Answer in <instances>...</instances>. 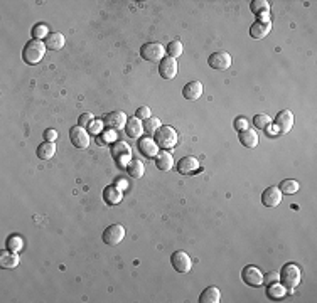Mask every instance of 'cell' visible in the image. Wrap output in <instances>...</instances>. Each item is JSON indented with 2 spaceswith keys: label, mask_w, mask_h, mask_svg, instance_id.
<instances>
[{
  "label": "cell",
  "mask_w": 317,
  "mask_h": 303,
  "mask_svg": "<svg viewBox=\"0 0 317 303\" xmlns=\"http://www.w3.org/2000/svg\"><path fill=\"white\" fill-rule=\"evenodd\" d=\"M58 138V132L53 130V128H48V130L44 132V140L46 142H56Z\"/></svg>",
  "instance_id": "39"
},
{
  "label": "cell",
  "mask_w": 317,
  "mask_h": 303,
  "mask_svg": "<svg viewBox=\"0 0 317 303\" xmlns=\"http://www.w3.org/2000/svg\"><path fill=\"white\" fill-rule=\"evenodd\" d=\"M270 29H272V24L270 22H260L256 20L253 26L250 27V36L253 39H263L268 36Z\"/></svg>",
  "instance_id": "22"
},
{
  "label": "cell",
  "mask_w": 317,
  "mask_h": 303,
  "mask_svg": "<svg viewBox=\"0 0 317 303\" xmlns=\"http://www.w3.org/2000/svg\"><path fill=\"white\" fill-rule=\"evenodd\" d=\"M160 126H162V125H160V120H159V118H155V116L147 118V120L144 122V132L149 133V135H155Z\"/></svg>",
  "instance_id": "31"
},
{
  "label": "cell",
  "mask_w": 317,
  "mask_h": 303,
  "mask_svg": "<svg viewBox=\"0 0 317 303\" xmlns=\"http://www.w3.org/2000/svg\"><path fill=\"white\" fill-rule=\"evenodd\" d=\"M251 12L258 16L260 22H270V4L265 0H255L251 2Z\"/></svg>",
  "instance_id": "16"
},
{
  "label": "cell",
  "mask_w": 317,
  "mask_h": 303,
  "mask_svg": "<svg viewBox=\"0 0 317 303\" xmlns=\"http://www.w3.org/2000/svg\"><path fill=\"white\" fill-rule=\"evenodd\" d=\"M137 146H139L140 154L145 155L147 158H155L159 154V145L152 138H142L140 136L139 142H137Z\"/></svg>",
  "instance_id": "15"
},
{
  "label": "cell",
  "mask_w": 317,
  "mask_h": 303,
  "mask_svg": "<svg viewBox=\"0 0 317 303\" xmlns=\"http://www.w3.org/2000/svg\"><path fill=\"white\" fill-rule=\"evenodd\" d=\"M46 48L51 49V50H59L64 48V44H66V39H64V36L61 32H49L48 36H46Z\"/></svg>",
  "instance_id": "21"
},
{
  "label": "cell",
  "mask_w": 317,
  "mask_h": 303,
  "mask_svg": "<svg viewBox=\"0 0 317 303\" xmlns=\"http://www.w3.org/2000/svg\"><path fill=\"white\" fill-rule=\"evenodd\" d=\"M17 264H19V256H17V252H14L11 250L0 252V266H2V268L12 270L16 268Z\"/></svg>",
  "instance_id": "24"
},
{
  "label": "cell",
  "mask_w": 317,
  "mask_h": 303,
  "mask_svg": "<svg viewBox=\"0 0 317 303\" xmlns=\"http://www.w3.org/2000/svg\"><path fill=\"white\" fill-rule=\"evenodd\" d=\"M278 282L287 292H293L300 284V268L293 263H287L278 273Z\"/></svg>",
  "instance_id": "1"
},
{
  "label": "cell",
  "mask_w": 317,
  "mask_h": 303,
  "mask_svg": "<svg viewBox=\"0 0 317 303\" xmlns=\"http://www.w3.org/2000/svg\"><path fill=\"white\" fill-rule=\"evenodd\" d=\"M22 248H24V241H22L21 236H17V234H12V236L7 238V250H11L14 252H19Z\"/></svg>",
  "instance_id": "32"
},
{
  "label": "cell",
  "mask_w": 317,
  "mask_h": 303,
  "mask_svg": "<svg viewBox=\"0 0 317 303\" xmlns=\"http://www.w3.org/2000/svg\"><path fill=\"white\" fill-rule=\"evenodd\" d=\"M96 144H98L100 146H103V145H107V142H103L102 136H98V138H96Z\"/></svg>",
  "instance_id": "41"
},
{
  "label": "cell",
  "mask_w": 317,
  "mask_h": 303,
  "mask_svg": "<svg viewBox=\"0 0 317 303\" xmlns=\"http://www.w3.org/2000/svg\"><path fill=\"white\" fill-rule=\"evenodd\" d=\"M182 94H184V98L189 100V101L199 100L201 94H203V82H199V81L187 82V84L184 86V90H182Z\"/></svg>",
  "instance_id": "19"
},
{
  "label": "cell",
  "mask_w": 317,
  "mask_h": 303,
  "mask_svg": "<svg viewBox=\"0 0 317 303\" xmlns=\"http://www.w3.org/2000/svg\"><path fill=\"white\" fill-rule=\"evenodd\" d=\"M159 74L164 80H174L177 76V61L174 58H164L159 64Z\"/></svg>",
  "instance_id": "12"
},
{
  "label": "cell",
  "mask_w": 317,
  "mask_h": 303,
  "mask_svg": "<svg viewBox=\"0 0 317 303\" xmlns=\"http://www.w3.org/2000/svg\"><path fill=\"white\" fill-rule=\"evenodd\" d=\"M293 126V113L290 110H282L277 116H275V130H277L280 135H285L292 130Z\"/></svg>",
  "instance_id": "10"
},
{
  "label": "cell",
  "mask_w": 317,
  "mask_h": 303,
  "mask_svg": "<svg viewBox=\"0 0 317 303\" xmlns=\"http://www.w3.org/2000/svg\"><path fill=\"white\" fill-rule=\"evenodd\" d=\"M140 56L144 58L145 61L160 62L165 56V48L160 42H147V44L142 46Z\"/></svg>",
  "instance_id": "4"
},
{
  "label": "cell",
  "mask_w": 317,
  "mask_h": 303,
  "mask_svg": "<svg viewBox=\"0 0 317 303\" xmlns=\"http://www.w3.org/2000/svg\"><path fill=\"white\" fill-rule=\"evenodd\" d=\"M49 32H48V26H44V24H38V26H34V29H32V36H34V39H39L41 38H44V36H48Z\"/></svg>",
  "instance_id": "35"
},
{
  "label": "cell",
  "mask_w": 317,
  "mask_h": 303,
  "mask_svg": "<svg viewBox=\"0 0 317 303\" xmlns=\"http://www.w3.org/2000/svg\"><path fill=\"white\" fill-rule=\"evenodd\" d=\"M70 140H71V144L76 146V148H88L90 146V133L85 130L83 126L80 125H76V126H73L71 130H70Z\"/></svg>",
  "instance_id": "8"
},
{
  "label": "cell",
  "mask_w": 317,
  "mask_h": 303,
  "mask_svg": "<svg viewBox=\"0 0 317 303\" xmlns=\"http://www.w3.org/2000/svg\"><path fill=\"white\" fill-rule=\"evenodd\" d=\"M280 192L282 194H287V196H292L295 194V192H298V189H300V186H298L297 180H293V178H285V180L280 182Z\"/></svg>",
  "instance_id": "30"
},
{
  "label": "cell",
  "mask_w": 317,
  "mask_h": 303,
  "mask_svg": "<svg viewBox=\"0 0 317 303\" xmlns=\"http://www.w3.org/2000/svg\"><path fill=\"white\" fill-rule=\"evenodd\" d=\"M103 199L108 206H117L123 199V192L118 186H108L103 190Z\"/></svg>",
  "instance_id": "18"
},
{
  "label": "cell",
  "mask_w": 317,
  "mask_h": 303,
  "mask_svg": "<svg viewBox=\"0 0 317 303\" xmlns=\"http://www.w3.org/2000/svg\"><path fill=\"white\" fill-rule=\"evenodd\" d=\"M155 165H157V168L162 172L171 170L174 165V158L171 152H159L157 157H155Z\"/></svg>",
  "instance_id": "23"
},
{
  "label": "cell",
  "mask_w": 317,
  "mask_h": 303,
  "mask_svg": "<svg viewBox=\"0 0 317 303\" xmlns=\"http://www.w3.org/2000/svg\"><path fill=\"white\" fill-rule=\"evenodd\" d=\"M231 56L228 52H223V50H218V52H213L208 58L209 68H213L214 71H226L231 66Z\"/></svg>",
  "instance_id": "9"
},
{
  "label": "cell",
  "mask_w": 317,
  "mask_h": 303,
  "mask_svg": "<svg viewBox=\"0 0 317 303\" xmlns=\"http://www.w3.org/2000/svg\"><path fill=\"white\" fill-rule=\"evenodd\" d=\"M240 144L246 148H255L258 145V135L251 128H248L245 132H240Z\"/></svg>",
  "instance_id": "27"
},
{
  "label": "cell",
  "mask_w": 317,
  "mask_h": 303,
  "mask_svg": "<svg viewBox=\"0 0 317 303\" xmlns=\"http://www.w3.org/2000/svg\"><path fill=\"white\" fill-rule=\"evenodd\" d=\"M171 263H172V268L176 270L177 273H189L192 268V260L189 258V254H187L186 251L172 252Z\"/></svg>",
  "instance_id": "7"
},
{
  "label": "cell",
  "mask_w": 317,
  "mask_h": 303,
  "mask_svg": "<svg viewBox=\"0 0 317 303\" xmlns=\"http://www.w3.org/2000/svg\"><path fill=\"white\" fill-rule=\"evenodd\" d=\"M112 155L115 157V160H118L120 164H125L127 160L130 158V146H128L125 142H115L112 146Z\"/></svg>",
  "instance_id": "17"
},
{
  "label": "cell",
  "mask_w": 317,
  "mask_h": 303,
  "mask_svg": "<svg viewBox=\"0 0 317 303\" xmlns=\"http://www.w3.org/2000/svg\"><path fill=\"white\" fill-rule=\"evenodd\" d=\"M270 123H272V120H270V116L266 113H258L253 116V125L258 128V130H266V128L270 126Z\"/></svg>",
  "instance_id": "33"
},
{
  "label": "cell",
  "mask_w": 317,
  "mask_h": 303,
  "mask_svg": "<svg viewBox=\"0 0 317 303\" xmlns=\"http://www.w3.org/2000/svg\"><path fill=\"white\" fill-rule=\"evenodd\" d=\"M127 114L123 112H112L108 113L107 116H105V128H108V130H122V128H125L127 125Z\"/></svg>",
  "instance_id": "11"
},
{
  "label": "cell",
  "mask_w": 317,
  "mask_h": 303,
  "mask_svg": "<svg viewBox=\"0 0 317 303\" xmlns=\"http://www.w3.org/2000/svg\"><path fill=\"white\" fill-rule=\"evenodd\" d=\"M137 118L139 120H147V118H150V110L147 106H140L139 110H137Z\"/></svg>",
  "instance_id": "38"
},
{
  "label": "cell",
  "mask_w": 317,
  "mask_h": 303,
  "mask_svg": "<svg viewBox=\"0 0 317 303\" xmlns=\"http://www.w3.org/2000/svg\"><path fill=\"white\" fill-rule=\"evenodd\" d=\"M123 238H125V228L122 224H112L105 229L102 240L107 246H118L123 241Z\"/></svg>",
  "instance_id": "5"
},
{
  "label": "cell",
  "mask_w": 317,
  "mask_h": 303,
  "mask_svg": "<svg viewBox=\"0 0 317 303\" xmlns=\"http://www.w3.org/2000/svg\"><path fill=\"white\" fill-rule=\"evenodd\" d=\"M197 170H199V160L192 157V155H186L177 162V172L182 174V176H191Z\"/></svg>",
  "instance_id": "13"
},
{
  "label": "cell",
  "mask_w": 317,
  "mask_h": 303,
  "mask_svg": "<svg viewBox=\"0 0 317 303\" xmlns=\"http://www.w3.org/2000/svg\"><path fill=\"white\" fill-rule=\"evenodd\" d=\"M125 130H127V135L132 136V138H140V136L144 135V123L137 116H133L130 120H127Z\"/></svg>",
  "instance_id": "20"
},
{
  "label": "cell",
  "mask_w": 317,
  "mask_h": 303,
  "mask_svg": "<svg viewBox=\"0 0 317 303\" xmlns=\"http://www.w3.org/2000/svg\"><path fill=\"white\" fill-rule=\"evenodd\" d=\"M165 52H169V56L174 58V59L181 56V54H182V44H181V40H172V42L167 46Z\"/></svg>",
  "instance_id": "34"
},
{
  "label": "cell",
  "mask_w": 317,
  "mask_h": 303,
  "mask_svg": "<svg viewBox=\"0 0 317 303\" xmlns=\"http://www.w3.org/2000/svg\"><path fill=\"white\" fill-rule=\"evenodd\" d=\"M46 44L43 42V40L39 39H32L29 40L24 49H22V58H24V61L27 64H31V66H34V64H38L43 61L44 54H46Z\"/></svg>",
  "instance_id": "2"
},
{
  "label": "cell",
  "mask_w": 317,
  "mask_h": 303,
  "mask_svg": "<svg viewBox=\"0 0 317 303\" xmlns=\"http://www.w3.org/2000/svg\"><path fill=\"white\" fill-rule=\"evenodd\" d=\"M91 123H93V114L91 113H83L80 118H78V125L86 128V126H91Z\"/></svg>",
  "instance_id": "36"
},
{
  "label": "cell",
  "mask_w": 317,
  "mask_h": 303,
  "mask_svg": "<svg viewBox=\"0 0 317 303\" xmlns=\"http://www.w3.org/2000/svg\"><path fill=\"white\" fill-rule=\"evenodd\" d=\"M241 278H243V282H245L248 286H260L261 283H263V273H261V270L260 268H256V266L253 264H248L243 268V272H241Z\"/></svg>",
  "instance_id": "6"
},
{
  "label": "cell",
  "mask_w": 317,
  "mask_h": 303,
  "mask_svg": "<svg viewBox=\"0 0 317 303\" xmlns=\"http://www.w3.org/2000/svg\"><path fill=\"white\" fill-rule=\"evenodd\" d=\"M127 172L132 178H142L145 174V165L137 158H132L127 162Z\"/></svg>",
  "instance_id": "26"
},
{
  "label": "cell",
  "mask_w": 317,
  "mask_h": 303,
  "mask_svg": "<svg viewBox=\"0 0 317 303\" xmlns=\"http://www.w3.org/2000/svg\"><path fill=\"white\" fill-rule=\"evenodd\" d=\"M285 293H287V290L283 288V284L280 282L268 283V288H266V296H268L270 300H273V302L282 300V298L285 296Z\"/></svg>",
  "instance_id": "25"
},
{
  "label": "cell",
  "mask_w": 317,
  "mask_h": 303,
  "mask_svg": "<svg viewBox=\"0 0 317 303\" xmlns=\"http://www.w3.org/2000/svg\"><path fill=\"white\" fill-rule=\"evenodd\" d=\"M235 128L238 130V133L240 132H245V130H248V120L245 116H240V118H236L235 120Z\"/></svg>",
  "instance_id": "37"
},
{
  "label": "cell",
  "mask_w": 317,
  "mask_h": 303,
  "mask_svg": "<svg viewBox=\"0 0 317 303\" xmlns=\"http://www.w3.org/2000/svg\"><path fill=\"white\" fill-rule=\"evenodd\" d=\"M280 202H282V192L278 187H266L261 194V204L266 208H277Z\"/></svg>",
  "instance_id": "14"
},
{
  "label": "cell",
  "mask_w": 317,
  "mask_h": 303,
  "mask_svg": "<svg viewBox=\"0 0 317 303\" xmlns=\"http://www.w3.org/2000/svg\"><path fill=\"white\" fill-rule=\"evenodd\" d=\"M155 144H157L160 148H164V150H171L174 148V146L177 145V142H179V135H177V132L174 130L172 126H169V125H164V126H160L157 133H155Z\"/></svg>",
  "instance_id": "3"
},
{
  "label": "cell",
  "mask_w": 317,
  "mask_h": 303,
  "mask_svg": "<svg viewBox=\"0 0 317 303\" xmlns=\"http://www.w3.org/2000/svg\"><path fill=\"white\" fill-rule=\"evenodd\" d=\"M263 282H266V284L278 282V272H270L268 274H266V278H263Z\"/></svg>",
  "instance_id": "40"
},
{
  "label": "cell",
  "mask_w": 317,
  "mask_h": 303,
  "mask_svg": "<svg viewBox=\"0 0 317 303\" xmlns=\"http://www.w3.org/2000/svg\"><path fill=\"white\" fill-rule=\"evenodd\" d=\"M221 300V293L216 286H208L199 295V303H218Z\"/></svg>",
  "instance_id": "28"
},
{
  "label": "cell",
  "mask_w": 317,
  "mask_h": 303,
  "mask_svg": "<svg viewBox=\"0 0 317 303\" xmlns=\"http://www.w3.org/2000/svg\"><path fill=\"white\" fill-rule=\"evenodd\" d=\"M56 154V145L54 142H44L38 146V157L41 160H51Z\"/></svg>",
  "instance_id": "29"
}]
</instances>
